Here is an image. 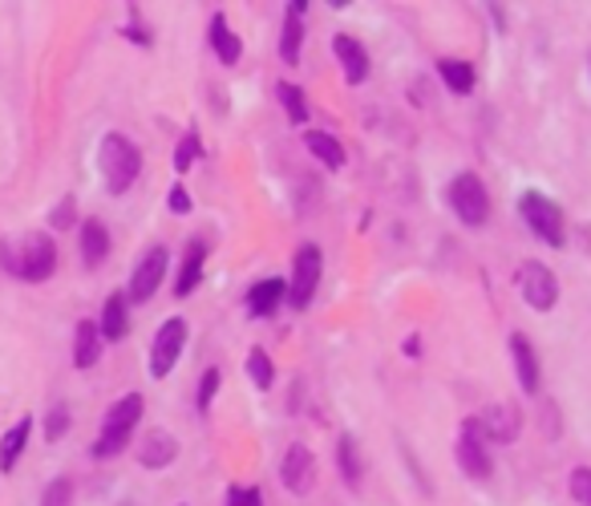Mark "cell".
I'll return each mask as SVG.
<instances>
[{
	"mask_svg": "<svg viewBox=\"0 0 591 506\" xmlns=\"http://www.w3.org/2000/svg\"><path fill=\"white\" fill-rule=\"evenodd\" d=\"M457 467H462V474L474 482H486L495 474L490 450H486V441H483V434H478V422H474V417H466V422H462V434H457Z\"/></svg>",
	"mask_w": 591,
	"mask_h": 506,
	"instance_id": "30bf717a",
	"label": "cell"
},
{
	"mask_svg": "<svg viewBox=\"0 0 591 506\" xmlns=\"http://www.w3.org/2000/svg\"><path fill=\"white\" fill-rule=\"evenodd\" d=\"M69 426H73V410H69L66 401H57V405H49V413H45V441H61L69 434Z\"/></svg>",
	"mask_w": 591,
	"mask_h": 506,
	"instance_id": "f1b7e54d",
	"label": "cell"
},
{
	"mask_svg": "<svg viewBox=\"0 0 591 506\" xmlns=\"http://www.w3.org/2000/svg\"><path fill=\"white\" fill-rule=\"evenodd\" d=\"M333 54L336 61H340V69H345V81L349 85H361V81H369V54H364V45L357 37H349V33H336L333 37Z\"/></svg>",
	"mask_w": 591,
	"mask_h": 506,
	"instance_id": "4fadbf2b",
	"label": "cell"
},
{
	"mask_svg": "<svg viewBox=\"0 0 591 506\" xmlns=\"http://www.w3.org/2000/svg\"><path fill=\"white\" fill-rule=\"evenodd\" d=\"M567 491H571V498H576L579 506H591V470L588 467L571 470V479H567Z\"/></svg>",
	"mask_w": 591,
	"mask_h": 506,
	"instance_id": "e575fe53",
	"label": "cell"
},
{
	"mask_svg": "<svg viewBox=\"0 0 591 506\" xmlns=\"http://www.w3.org/2000/svg\"><path fill=\"white\" fill-rule=\"evenodd\" d=\"M417 353H421V341L409 336V341H405V357H417Z\"/></svg>",
	"mask_w": 591,
	"mask_h": 506,
	"instance_id": "74e56055",
	"label": "cell"
},
{
	"mask_svg": "<svg viewBox=\"0 0 591 506\" xmlns=\"http://www.w3.org/2000/svg\"><path fill=\"white\" fill-rule=\"evenodd\" d=\"M109 248H114V240H109V227L102 223V219H85V223H81V260H85V267L106 264Z\"/></svg>",
	"mask_w": 591,
	"mask_h": 506,
	"instance_id": "7402d4cb",
	"label": "cell"
},
{
	"mask_svg": "<svg viewBox=\"0 0 591 506\" xmlns=\"http://www.w3.org/2000/svg\"><path fill=\"white\" fill-rule=\"evenodd\" d=\"M178 506H187V503H178Z\"/></svg>",
	"mask_w": 591,
	"mask_h": 506,
	"instance_id": "f35d334b",
	"label": "cell"
},
{
	"mask_svg": "<svg viewBox=\"0 0 591 506\" xmlns=\"http://www.w3.org/2000/svg\"><path fill=\"white\" fill-rule=\"evenodd\" d=\"M97 174H102V187L106 195H126L135 187V179L142 174V150L126 138V134H106L97 142Z\"/></svg>",
	"mask_w": 591,
	"mask_h": 506,
	"instance_id": "3957f363",
	"label": "cell"
},
{
	"mask_svg": "<svg viewBox=\"0 0 591 506\" xmlns=\"http://www.w3.org/2000/svg\"><path fill=\"white\" fill-rule=\"evenodd\" d=\"M142 413H147V398H142V393H126V398H118L109 405L94 446H90V453H94L97 462H109V458L126 453V446L135 441V429L138 422H142Z\"/></svg>",
	"mask_w": 591,
	"mask_h": 506,
	"instance_id": "7a4b0ae2",
	"label": "cell"
},
{
	"mask_svg": "<svg viewBox=\"0 0 591 506\" xmlns=\"http://www.w3.org/2000/svg\"><path fill=\"white\" fill-rule=\"evenodd\" d=\"M73 503V482L69 479H54L40 494V506H69Z\"/></svg>",
	"mask_w": 591,
	"mask_h": 506,
	"instance_id": "836d02e7",
	"label": "cell"
},
{
	"mask_svg": "<svg viewBox=\"0 0 591 506\" xmlns=\"http://www.w3.org/2000/svg\"><path fill=\"white\" fill-rule=\"evenodd\" d=\"M223 506H264V494H259V486H228Z\"/></svg>",
	"mask_w": 591,
	"mask_h": 506,
	"instance_id": "d590c367",
	"label": "cell"
},
{
	"mask_svg": "<svg viewBox=\"0 0 591 506\" xmlns=\"http://www.w3.org/2000/svg\"><path fill=\"white\" fill-rule=\"evenodd\" d=\"M304 147H309V154L316 162H324L328 171H340L345 162H349V154H345V147L336 142L328 130H304Z\"/></svg>",
	"mask_w": 591,
	"mask_h": 506,
	"instance_id": "cb8c5ba5",
	"label": "cell"
},
{
	"mask_svg": "<svg viewBox=\"0 0 591 506\" xmlns=\"http://www.w3.org/2000/svg\"><path fill=\"white\" fill-rule=\"evenodd\" d=\"M283 300H288V284H283L280 276L252 284V288H247V317H256V320L271 317Z\"/></svg>",
	"mask_w": 591,
	"mask_h": 506,
	"instance_id": "d6986e66",
	"label": "cell"
},
{
	"mask_svg": "<svg viewBox=\"0 0 591 506\" xmlns=\"http://www.w3.org/2000/svg\"><path fill=\"white\" fill-rule=\"evenodd\" d=\"M304 13H309V0H292L288 13H283V33H280L283 66H296V61H300V49H304Z\"/></svg>",
	"mask_w": 591,
	"mask_h": 506,
	"instance_id": "9a60e30c",
	"label": "cell"
},
{
	"mask_svg": "<svg viewBox=\"0 0 591 506\" xmlns=\"http://www.w3.org/2000/svg\"><path fill=\"white\" fill-rule=\"evenodd\" d=\"M178 458V438L166 429H150L142 446H138V467L147 470H166Z\"/></svg>",
	"mask_w": 591,
	"mask_h": 506,
	"instance_id": "2e32d148",
	"label": "cell"
},
{
	"mask_svg": "<svg viewBox=\"0 0 591 506\" xmlns=\"http://www.w3.org/2000/svg\"><path fill=\"white\" fill-rule=\"evenodd\" d=\"M321 276H324V252L316 243H300L292 255V280H288V304L296 312H304L312 304V296L321 288Z\"/></svg>",
	"mask_w": 591,
	"mask_h": 506,
	"instance_id": "277c9868",
	"label": "cell"
},
{
	"mask_svg": "<svg viewBox=\"0 0 591 506\" xmlns=\"http://www.w3.org/2000/svg\"><path fill=\"white\" fill-rule=\"evenodd\" d=\"M121 37L135 41V45H142V49H150V45H154V33L142 25V13H138V9H130V21L121 25Z\"/></svg>",
	"mask_w": 591,
	"mask_h": 506,
	"instance_id": "d6a6232c",
	"label": "cell"
},
{
	"mask_svg": "<svg viewBox=\"0 0 591 506\" xmlns=\"http://www.w3.org/2000/svg\"><path fill=\"white\" fill-rule=\"evenodd\" d=\"M102 348H106V341L97 333V320H78V329H73V365L81 373L102 360Z\"/></svg>",
	"mask_w": 591,
	"mask_h": 506,
	"instance_id": "ac0fdd59",
	"label": "cell"
},
{
	"mask_svg": "<svg viewBox=\"0 0 591 506\" xmlns=\"http://www.w3.org/2000/svg\"><path fill=\"white\" fill-rule=\"evenodd\" d=\"M519 292H523V304L535 312H552L559 304V280H555L552 267L538 264V260L519 267Z\"/></svg>",
	"mask_w": 591,
	"mask_h": 506,
	"instance_id": "9c48e42d",
	"label": "cell"
},
{
	"mask_svg": "<svg viewBox=\"0 0 591 506\" xmlns=\"http://www.w3.org/2000/svg\"><path fill=\"white\" fill-rule=\"evenodd\" d=\"M28 434H33V417L28 413L4 429V438H0V474H13L16 470V462H21V453L28 446Z\"/></svg>",
	"mask_w": 591,
	"mask_h": 506,
	"instance_id": "603a6c76",
	"label": "cell"
},
{
	"mask_svg": "<svg viewBox=\"0 0 591 506\" xmlns=\"http://www.w3.org/2000/svg\"><path fill=\"white\" fill-rule=\"evenodd\" d=\"M438 73H442V81L454 90V94H471L474 81H478L474 66L471 61H462V57H442V61H438Z\"/></svg>",
	"mask_w": 591,
	"mask_h": 506,
	"instance_id": "d4e9b609",
	"label": "cell"
},
{
	"mask_svg": "<svg viewBox=\"0 0 591 506\" xmlns=\"http://www.w3.org/2000/svg\"><path fill=\"white\" fill-rule=\"evenodd\" d=\"M73 223H78V199H73V195H66V199L49 211V227H54V231H69Z\"/></svg>",
	"mask_w": 591,
	"mask_h": 506,
	"instance_id": "1f68e13d",
	"label": "cell"
},
{
	"mask_svg": "<svg viewBox=\"0 0 591 506\" xmlns=\"http://www.w3.org/2000/svg\"><path fill=\"white\" fill-rule=\"evenodd\" d=\"M199 159H202V138H199V130H187L175 147V171L187 174Z\"/></svg>",
	"mask_w": 591,
	"mask_h": 506,
	"instance_id": "f546056e",
	"label": "cell"
},
{
	"mask_svg": "<svg viewBox=\"0 0 591 506\" xmlns=\"http://www.w3.org/2000/svg\"><path fill=\"white\" fill-rule=\"evenodd\" d=\"M166 267H171V252H166V243H154V248H147V255L135 264V272H130V288H126V300L130 304H150L154 300V292L162 288V280H166Z\"/></svg>",
	"mask_w": 591,
	"mask_h": 506,
	"instance_id": "ba28073f",
	"label": "cell"
},
{
	"mask_svg": "<svg viewBox=\"0 0 591 506\" xmlns=\"http://www.w3.org/2000/svg\"><path fill=\"white\" fill-rule=\"evenodd\" d=\"M336 470H340V479L349 482V486H357V482H361V474H364L361 450H357V438H349V434L336 441Z\"/></svg>",
	"mask_w": 591,
	"mask_h": 506,
	"instance_id": "484cf974",
	"label": "cell"
},
{
	"mask_svg": "<svg viewBox=\"0 0 591 506\" xmlns=\"http://www.w3.org/2000/svg\"><path fill=\"white\" fill-rule=\"evenodd\" d=\"M202 272H207V243L187 240V248H183V260H178V276H175V296H178V300H187V296L199 288Z\"/></svg>",
	"mask_w": 591,
	"mask_h": 506,
	"instance_id": "5bb4252c",
	"label": "cell"
},
{
	"mask_svg": "<svg viewBox=\"0 0 591 506\" xmlns=\"http://www.w3.org/2000/svg\"><path fill=\"white\" fill-rule=\"evenodd\" d=\"M276 97H280V106L292 126H304V122H309V102H304V90H300V85L280 81V85H276Z\"/></svg>",
	"mask_w": 591,
	"mask_h": 506,
	"instance_id": "4316f807",
	"label": "cell"
},
{
	"mask_svg": "<svg viewBox=\"0 0 591 506\" xmlns=\"http://www.w3.org/2000/svg\"><path fill=\"white\" fill-rule=\"evenodd\" d=\"M0 267L25 284H45L57 272V243L49 231H28L21 240H0Z\"/></svg>",
	"mask_w": 591,
	"mask_h": 506,
	"instance_id": "6da1fadb",
	"label": "cell"
},
{
	"mask_svg": "<svg viewBox=\"0 0 591 506\" xmlns=\"http://www.w3.org/2000/svg\"><path fill=\"white\" fill-rule=\"evenodd\" d=\"M474 422H478L483 441H514L519 429H523V413L514 410V405H507V401H498V405H490V410H486L483 417H474Z\"/></svg>",
	"mask_w": 591,
	"mask_h": 506,
	"instance_id": "7c38bea8",
	"label": "cell"
},
{
	"mask_svg": "<svg viewBox=\"0 0 591 506\" xmlns=\"http://www.w3.org/2000/svg\"><path fill=\"white\" fill-rule=\"evenodd\" d=\"M166 203H171L175 215H190V207H195V203H190V191L183 187V183H175V187L166 191Z\"/></svg>",
	"mask_w": 591,
	"mask_h": 506,
	"instance_id": "8d00e7d4",
	"label": "cell"
},
{
	"mask_svg": "<svg viewBox=\"0 0 591 506\" xmlns=\"http://www.w3.org/2000/svg\"><path fill=\"white\" fill-rule=\"evenodd\" d=\"M519 215H523V223L531 227L543 243H552V248H564V243H567L564 211H559V203H552L547 195H538V191H523V199H519Z\"/></svg>",
	"mask_w": 591,
	"mask_h": 506,
	"instance_id": "5b68a950",
	"label": "cell"
},
{
	"mask_svg": "<svg viewBox=\"0 0 591 506\" xmlns=\"http://www.w3.org/2000/svg\"><path fill=\"white\" fill-rule=\"evenodd\" d=\"M280 482H283V491L296 494V498L312 494V486H316V458H312V450L304 441H292V446L283 450Z\"/></svg>",
	"mask_w": 591,
	"mask_h": 506,
	"instance_id": "8fae6325",
	"label": "cell"
},
{
	"mask_svg": "<svg viewBox=\"0 0 591 506\" xmlns=\"http://www.w3.org/2000/svg\"><path fill=\"white\" fill-rule=\"evenodd\" d=\"M207 41H211V49H216V57L223 61V66H240L243 41H240V33L228 25V16H223V13L211 16V25H207Z\"/></svg>",
	"mask_w": 591,
	"mask_h": 506,
	"instance_id": "44dd1931",
	"label": "cell"
},
{
	"mask_svg": "<svg viewBox=\"0 0 591 506\" xmlns=\"http://www.w3.org/2000/svg\"><path fill=\"white\" fill-rule=\"evenodd\" d=\"M511 353H514V369H519V386H523V393H531V398H535L538 386H543V369H538L535 345H531L523 333H514L511 336Z\"/></svg>",
	"mask_w": 591,
	"mask_h": 506,
	"instance_id": "e0dca14e",
	"label": "cell"
},
{
	"mask_svg": "<svg viewBox=\"0 0 591 506\" xmlns=\"http://www.w3.org/2000/svg\"><path fill=\"white\" fill-rule=\"evenodd\" d=\"M219 386H223V373H219V369H207V373H202V381H199V393H195V410H199V413L211 410V401H216Z\"/></svg>",
	"mask_w": 591,
	"mask_h": 506,
	"instance_id": "4dcf8cb0",
	"label": "cell"
},
{
	"mask_svg": "<svg viewBox=\"0 0 591 506\" xmlns=\"http://www.w3.org/2000/svg\"><path fill=\"white\" fill-rule=\"evenodd\" d=\"M247 377H252V386L264 389V393H268L271 381H276V365H271V357L259 345L247 353Z\"/></svg>",
	"mask_w": 591,
	"mask_h": 506,
	"instance_id": "83f0119b",
	"label": "cell"
},
{
	"mask_svg": "<svg viewBox=\"0 0 591 506\" xmlns=\"http://www.w3.org/2000/svg\"><path fill=\"white\" fill-rule=\"evenodd\" d=\"M183 348H187V320L166 317L159 324L154 341H150V377L162 381V377L175 373V365L183 360Z\"/></svg>",
	"mask_w": 591,
	"mask_h": 506,
	"instance_id": "52a82bcc",
	"label": "cell"
},
{
	"mask_svg": "<svg viewBox=\"0 0 591 506\" xmlns=\"http://www.w3.org/2000/svg\"><path fill=\"white\" fill-rule=\"evenodd\" d=\"M97 333H102V341H126L130 336V300H126V292H114L102 304Z\"/></svg>",
	"mask_w": 591,
	"mask_h": 506,
	"instance_id": "ffe728a7",
	"label": "cell"
},
{
	"mask_svg": "<svg viewBox=\"0 0 591 506\" xmlns=\"http://www.w3.org/2000/svg\"><path fill=\"white\" fill-rule=\"evenodd\" d=\"M450 207H454V215L462 219L466 227H486V219H490V191H486V183L478 179L474 171H462L450 183Z\"/></svg>",
	"mask_w": 591,
	"mask_h": 506,
	"instance_id": "8992f818",
	"label": "cell"
}]
</instances>
